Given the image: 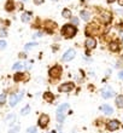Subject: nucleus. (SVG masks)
I'll return each instance as SVG.
<instances>
[{
	"label": "nucleus",
	"mask_w": 123,
	"mask_h": 133,
	"mask_svg": "<svg viewBox=\"0 0 123 133\" xmlns=\"http://www.w3.org/2000/svg\"><path fill=\"white\" fill-rule=\"evenodd\" d=\"M76 33H77V29L73 24H64L63 28H62V35H64L68 39L74 38L75 35H76Z\"/></svg>",
	"instance_id": "f257e3e1"
},
{
	"label": "nucleus",
	"mask_w": 123,
	"mask_h": 133,
	"mask_svg": "<svg viewBox=\"0 0 123 133\" xmlns=\"http://www.w3.org/2000/svg\"><path fill=\"white\" fill-rule=\"evenodd\" d=\"M48 75L51 79H59L62 76V66L60 65H54L48 70Z\"/></svg>",
	"instance_id": "f03ea898"
},
{
	"label": "nucleus",
	"mask_w": 123,
	"mask_h": 133,
	"mask_svg": "<svg viewBox=\"0 0 123 133\" xmlns=\"http://www.w3.org/2000/svg\"><path fill=\"white\" fill-rule=\"evenodd\" d=\"M75 85L73 82H65V84H62L58 87V91L59 92H63V93H68V92H71L74 90Z\"/></svg>",
	"instance_id": "7ed1b4c3"
},
{
	"label": "nucleus",
	"mask_w": 123,
	"mask_h": 133,
	"mask_svg": "<svg viewBox=\"0 0 123 133\" xmlns=\"http://www.w3.org/2000/svg\"><path fill=\"white\" fill-rule=\"evenodd\" d=\"M75 56H76V51H75L74 49H69V50H67V51L64 52L63 61H64V62H69V61L74 59Z\"/></svg>",
	"instance_id": "20e7f679"
},
{
	"label": "nucleus",
	"mask_w": 123,
	"mask_h": 133,
	"mask_svg": "<svg viewBox=\"0 0 123 133\" xmlns=\"http://www.w3.org/2000/svg\"><path fill=\"white\" fill-rule=\"evenodd\" d=\"M121 127V123L118 120H110V121H107V123H106V128L109 131H116L118 130Z\"/></svg>",
	"instance_id": "39448f33"
},
{
	"label": "nucleus",
	"mask_w": 123,
	"mask_h": 133,
	"mask_svg": "<svg viewBox=\"0 0 123 133\" xmlns=\"http://www.w3.org/2000/svg\"><path fill=\"white\" fill-rule=\"evenodd\" d=\"M98 33H99V27L97 24H94V23L89 24L86 28V35H97Z\"/></svg>",
	"instance_id": "423d86ee"
},
{
	"label": "nucleus",
	"mask_w": 123,
	"mask_h": 133,
	"mask_svg": "<svg viewBox=\"0 0 123 133\" xmlns=\"http://www.w3.org/2000/svg\"><path fill=\"white\" fill-rule=\"evenodd\" d=\"M48 122H49V117H48V115H46V114H42L39 117V120H38V123H39V126L41 127V128H45V127L48 125Z\"/></svg>",
	"instance_id": "0eeeda50"
},
{
	"label": "nucleus",
	"mask_w": 123,
	"mask_h": 133,
	"mask_svg": "<svg viewBox=\"0 0 123 133\" xmlns=\"http://www.w3.org/2000/svg\"><path fill=\"white\" fill-rule=\"evenodd\" d=\"M115 96V92H113V90H111L110 87H105L102 90V97L105 99H109L111 98V97H113Z\"/></svg>",
	"instance_id": "6e6552de"
},
{
	"label": "nucleus",
	"mask_w": 123,
	"mask_h": 133,
	"mask_svg": "<svg viewBox=\"0 0 123 133\" xmlns=\"http://www.w3.org/2000/svg\"><path fill=\"white\" fill-rule=\"evenodd\" d=\"M84 45H86V49L88 50H93L97 46V40H95L94 38H92V36H89V38L86 39V42H84Z\"/></svg>",
	"instance_id": "1a4fd4ad"
},
{
	"label": "nucleus",
	"mask_w": 123,
	"mask_h": 133,
	"mask_svg": "<svg viewBox=\"0 0 123 133\" xmlns=\"http://www.w3.org/2000/svg\"><path fill=\"white\" fill-rule=\"evenodd\" d=\"M100 110H102L104 114H106V115H111V114H113V109L112 107H110L109 104H104L100 107Z\"/></svg>",
	"instance_id": "9d476101"
},
{
	"label": "nucleus",
	"mask_w": 123,
	"mask_h": 133,
	"mask_svg": "<svg viewBox=\"0 0 123 133\" xmlns=\"http://www.w3.org/2000/svg\"><path fill=\"white\" fill-rule=\"evenodd\" d=\"M56 27H57V24L54 22H52V21L46 22V30H47V33H53V30L56 29Z\"/></svg>",
	"instance_id": "9b49d317"
},
{
	"label": "nucleus",
	"mask_w": 123,
	"mask_h": 133,
	"mask_svg": "<svg viewBox=\"0 0 123 133\" xmlns=\"http://www.w3.org/2000/svg\"><path fill=\"white\" fill-rule=\"evenodd\" d=\"M100 19H102L103 23H110V21H111V15L109 14V12H103L102 16H100Z\"/></svg>",
	"instance_id": "f8f14e48"
},
{
	"label": "nucleus",
	"mask_w": 123,
	"mask_h": 133,
	"mask_svg": "<svg viewBox=\"0 0 123 133\" xmlns=\"http://www.w3.org/2000/svg\"><path fill=\"white\" fill-rule=\"evenodd\" d=\"M18 101H19L18 96H16V95H11V96H10V98H9V104H10V107H16V104L18 103Z\"/></svg>",
	"instance_id": "ddd939ff"
},
{
	"label": "nucleus",
	"mask_w": 123,
	"mask_h": 133,
	"mask_svg": "<svg viewBox=\"0 0 123 133\" xmlns=\"http://www.w3.org/2000/svg\"><path fill=\"white\" fill-rule=\"evenodd\" d=\"M68 109H69V104H68V103H64V104H62V105L58 107V109H57V114H65V111H67Z\"/></svg>",
	"instance_id": "4468645a"
},
{
	"label": "nucleus",
	"mask_w": 123,
	"mask_h": 133,
	"mask_svg": "<svg viewBox=\"0 0 123 133\" xmlns=\"http://www.w3.org/2000/svg\"><path fill=\"white\" fill-rule=\"evenodd\" d=\"M44 99H45L46 102H48V103H52V102L54 101V96H53V93H51V92H45V93H44Z\"/></svg>",
	"instance_id": "2eb2a0df"
},
{
	"label": "nucleus",
	"mask_w": 123,
	"mask_h": 133,
	"mask_svg": "<svg viewBox=\"0 0 123 133\" xmlns=\"http://www.w3.org/2000/svg\"><path fill=\"white\" fill-rule=\"evenodd\" d=\"M110 50L112 51V52H117L118 50H120V42H117V41H112V42H110Z\"/></svg>",
	"instance_id": "dca6fc26"
},
{
	"label": "nucleus",
	"mask_w": 123,
	"mask_h": 133,
	"mask_svg": "<svg viewBox=\"0 0 123 133\" xmlns=\"http://www.w3.org/2000/svg\"><path fill=\"white\" fill-rule=\"evenodd\" d=\"M115 103H116V107L120 109H123V95H120L116 97V101H115Z\"/></svg>",
	"instance_id": "f3484780"
},
{
	"label": "nucleus",
	"mask_w": 123,
	"mask_h": 133,
	"mask_svg": "<svg viewBox=\"0 0 123 133\" xmlns=\"http://www.w3.org/2000/svg\"><path fill=\"white\" fill-rule=\"evenodd\" d=\"M5 9H6V11H13L15 10V3L13 0H7L6 5H5Z\"/></svg>",
	"instance_id": "a211bd4d"
},
{
	"label": "nucleus",
	"mask_w": 123,
	"mask_h": 133,
	"mask_svg": "<svg viewBox=\"0 0 123 133\" xmlns=\"http://www.w3.org/2000/svg\"><path fill=\"white\" fill-rule=\"evenodd\" d=\"M30 18H32V14H30V12H24V14L21 16L22 22H24V23L30 21Z\"/></svg>",
	"instance_id": "6ab92c4d"
},
{
	"label": "nucleus",
	"mask_w": 123,
	"mask_h": 133,
	"mask_svg": "<svg viewBox=\"0 0 123 133\" xmlns=\"http://www.w3.org/2000/svg\"><path fill=\"white\" fill-rule=\"evenodd\" d=\"M80 16H81V18L83 19V21H89V18H91V14L88 12V11H86V10H83V11H81V14H80Z\"/></svg>",
	"instance_id": "aec40b11"
},
{
	"label": "nucleus",
	"mask_w": 123,
	"mask_h": 133,
	"mask_svg": "<svg viewBox=\"0 0 123 133\" xmlns=\"http://www.w3.org/2000/svg\"><path fill=\"white\" fill-rule=\"evenodd\" d=\"M13 79H15V81H16V82H18V81H22L23 79H24V74L21 73V71H18V73L15 74Z\"/></svg>",
	"instance_id": "412c9836"
},
{
	"label": "nucleus",
	"mask_w": 123,
	"mask_h": 133,
	"mask_svg": "<svg viewBox=\"0 0 123 133\" xmlns=\"http://www.w3.org/2000/svg\"><path fill=\"white\" fill-rule=\"evenodd\" d=\"M62 16H63L64 18H71L73 16H71V11L69 10V9H64L63 12H62Z\"/></svg>",
	"instance_id": "4be33fe9"
},
{
	"label": "nucleus",
	"mask_w": 123,
	"mask_h": 133,
	"mask_svg": "<svg viewBox=\"0 0 123 133\" xmlns=\"http://www.w3.org/2000/svg\"><path fill=\"white\" fill-rule=\"evenodd\" d=\"M29 112H30V107H29V105H27V107H24V108L21 110V115L25 116V115H28Z\"/></svg>",
	"instance_id": "5701e85b"
},
{
	"label": "nucleus",
	"mask_w": 123,
	"mask_h": 133,
	"mask_svg": "<svg viewBox=\"0 0 123 133\" xmlns=\"http://www.w3.org/2000/svg\"><path fill=\"white\" fill-rule=\"evenodd\" d=\"M6 98H7L6 93H1V95H0V105H4L6 103Z\"/></svg>",
	"instance_id": "b1692460"
},
{
	"label": "nucleus",
	"mask_w": 123,
	"mask_h": 133,
	"mask_svg": "<svg viewBox=\"0 0 123 133\" xmlns=\"http://www.w3.org/2000/svg\"><path fill=\"white\" fill-rule=\"evenodd\" d=\"M64 120H65V114H57V121L58 122H64Z\"/></svg>",
	"instance_id": "393cba45"
},
{
	"label": "nucleus",
	"mask_w": 123,
	"mask_h": 133,
	"mask_svg": "<svg viewBox=\"0 0 123 133\" xmlns=\"http://www.w3.org/2000/svg\"><path fill=\"white\" fill-rule=\"evenodd\" d=\"M15 70H21L22 68H23V64L21 63V62H17V63H15L13 66H12Z\"/></svg>",
	"instance_id": "a878e982"
},
{
	"label": "nucleus",
	"mask_w": 123,
	"mask_h": 133,
	"mask_svg": "<svg viewBox=\"0 0 123 133\" xmlns=\"http://www.w3.org/2000/svg\"><path fill=\"white\" fill-rule=\"evenodd\" d=\"M36 45H38V44H35V42H29V44L25 45V50H32L33 47H35Z\"/></svg>",
	"instance_id": "bb28decb"
},
{
	"label": "nucleus",
	"mask_w": 123,
	"mask_h": 133,
	"mask_svg": "<svg viewBox=\"0 0 123 133\" xmlns=\"http://www.w3.org/2000/svg\"><path fill=\"white\" fill-rule=\"evenodd\" d=\"M5 36H7V30L1 28L0 29V38H5Z\"/></svg>",
	"instance_id": "cd10ccee"
},
{
	"label": "nucleus",
	"mask_w": 123,
	"mask_h": 133,
	"mask_svg": "<svg viewBox=\"0 0 123 133\" xmlns=\"http://www.w3.org/2000/svg\"><path fill=\"white\" fill-rule=\"evenodd\" d=\"M6 41H4V40H0V50H4L6 47Z\"/></svg>",
	"instance_id": "c85d7f7f"
},
{
	"label": "nucleus",
	"mask_w": 123,
	"mask_h": 133,
	"mask_svg": "<svg viewBox=\"0 0 123 133\" xmlns=\"http://www.w3.org/2000/svg\"><path fill=\"white\" fill-rule=\"evenodd\" d=\"M27 133H38V132H36L35 127H29L28 130H27Z\"/></svg>",
	"instance_id": "c756f323"
},
{
	"label": "nucleus",
	"mask_w": 123,
	"mask_h": 133,
	"mask_svg": "<svg viewBox=\"0 0 123 133\" xmlns=\"http://www.w3.org/2000/svg\"><path fill=\"white\" fill-rule=\"evenodd\" d=\"M18 131H19V127H13V128H11V130L9 131V133H17Z\"/></svg>",
	"instance_id": "7c9ffc66"
},
{
	"label": "nucleus",
	"mask_w": 123,
	"mask_h": 133,
	"mask_svg": "<svg viewBox=\"0 0 123 133\" xmlns=\"http://www.w3.org/2000/svg\"><path fill=\"white\" fill-rule=\"evenodd\" d=\"M71 21H73V23H74L73 25H77V24H78V18H76V17H71Z\"/></svg>",
	"instance_id": "2f4dec72"
},
{
	"label": "nucleus",
	"mask_w": 123,
	"mask_h": 133,
	"mask_svg": "<svg viewBox=\"0 0 123 133\" xmlns=\"http://www.w3.org/2000/svg\"><path fill=\"white\" fill-rule=\"evenodd\" d=\"M7 121H9V122H10V123H12V121H13V120H15V115H9V116H7Z\"/></svg>",
	"instance_id": "473e14b6"
},
{
	"label": "nucleus",
	"mask_w": 123,
	"mask_h": 133,
	"mask_svg": "<svg viewBox=\"0 0 123 133\" xmlns=\"http://www.w3.org/2000/svg\"><path fill=\"white\" fill-rule=\"evenodd\" d=\"M35 38H41L42 36V33L41 32H38V33H35V35H34Z\"/></svg>",
	"instance_id": "72a5a7b5"
},
{
	"label": "nucleus",
	"mask_w": 123,
	"mask_h": 133,
	"mask_svg": "<svg viewBox=\"0 0 123 133\" xmlns=\"http://www.w3.org/2000/svg\"><path fill=\"white\" fill-rule=\"evenodd\" d=\"M34 3H35L36 5H40V4L44 3V0H34Z\"/></svg>",
	"instance_id": "f704fd0d"
},
{
	"label": "nucleus",
	"mask_w": 123,
	"mask_h": 133,
	"mask_svg": "<svg viewBox=\"0 0 123 133\" xmlns=\"http://www.w3.org/2000/svg\"><path fill=\"white\" fill-rule=\"evenodd\" d=\"M118 77H120L121 80H123V70H121L120 73H118Z\"/></svg>",
	"instance_id": "c9c22d12"
},
{
	"label": "nucleus",
	"mask_w": 123,
	"mask_h": 133,
	"mask_svg": "<svg viewBox=\"0 0 123 133\" xmlns=\"http://www.w3.org/2000/svg\"><path fill=\"white\" fill-rule=\"evenodd\" d=\"M19 57H21V58H25V55L24 53H19Z\"/></svg>",
	"instance_id": "e433bc0d"
},
{
	"label": "nucleus",
	"mask_w": 123,
	"mask_h": 133,
	"mask_svg": "<svg viewBox=\"0 0 123 133\" xmlns=\"http://www.w3.org/2000/svg\"><path fill=\"white\" fill-rule=\"evenodd\" d=\"M118 4H120V6H123V0H118Z\"/></svg>",
	"instance_id": "4c0bfd02"
},
{
	"label": "nucleus",
	"mask_w": 123,
	"mask_h": 133,
	"mask_svg": "<svg viewBox=\"0 0 123 133\" xmlns=\"http://www.w3.org/2000/svg\"><path fill=\"white\" fill-rule=\"evenodd\" d=\"M113 1H116V0H107V3H110V4H112Z\"/></svg>",
	"instance_id": "58836bf2"
},
{
	"label": "nucleus",
	"mask_w": 123,
	"mask_h": 133,
	"mask_svg": "<svg viewBox=\"0 0 123 133\" xmlns=\"http://www.w3.org/2000/svg\"><path fill=\"white\" fill-rule=\"evenodd\" d=\"M53 1H58V0H53Z\"/></svg>",
	"instance_id": "ea45409f"
}]
</instances>
